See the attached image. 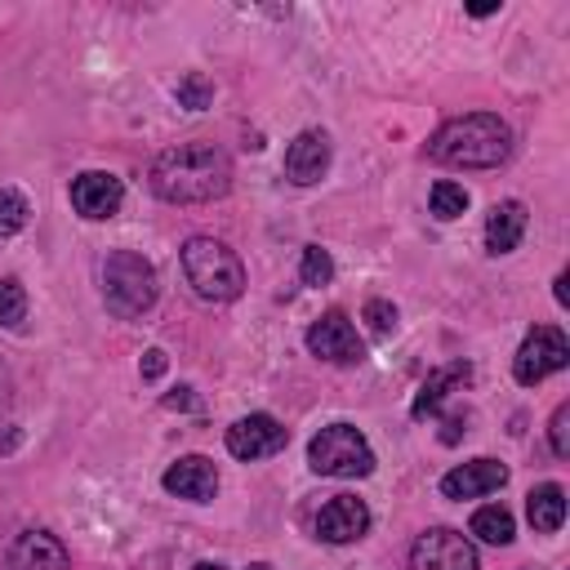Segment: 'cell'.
Here are the masks:
<instances>
[{"label":"cell","mask_w":570,"mask_h":570,"mask_svg":"<svg viewBox=\"0 0 570 570\" xmlns=\"http://www.w3.org/2000/svg\"><path fill=\"white\" fill-rule=\"evenodd\" d=\"M156 267L138 249H111L102 263V303L111 316L134 321L156 303Z\"/></svg>","instance_id":"277c9868"},{"label":"cell","mask_w":570,"mask_h":570,"mask_svg":"<svg viewBox=\"0 0 570 570\" xmlns=\"http://www.w3.org/2000/svg\"><path fill=\"white\" fill-rule=\"evenodd\" d=\"M468 379H472V370H468L463 361H454V365H445V370H432V374L423 379V387H419V396H414L410 414H414V419L436 414V410H441V401L450 396V387H454V383H468Z\"/></svg>","instance_id":"e0dca14e"},{"label":"cell","mask_w":570,"mask_h":570,"mask_svg":"<svg viewBox=\"0 0 570 570\" xmlns=\"http://www.w3.org/2000/svg\"><path fill=\"white\" fill-rule=\"evenodd\" d=\"M249 570H272V566H263V561H254V566H249Z\"/></svg>","instance_id":"f546056e"},{"label":"cell","mask_w":570,"mask_h":570,"mask_svg":"<svg viewBox=\"0 0 570 570\" xmlns=\"http://www.w3.org/2000/svg\"><path fill=\"white\" fill-rule=\"evenodd\" d=\"M365 530H370V508L356 494H334L316 512V539H325V543H352Z\"/></svg>","instance_id":"8fae6325"},{"label":"cell","mask_w":570,"mask_h":570,"mask_svg":"<svg viewBox=\"0 0 570 570\" xmlns=\"http://www.w3.org/2000/svg\"><path fill=\"white\" fill-rule=\"evenodd\" d=\"M298 276H303V285H312V289L330 285V281H334V258H330V249L307 245V249H303V263H298Z\"/></svg>","instance_id":"7402d4cb"},{"label":"cell","mask_w":570,"mask_h":570,"mask_svg":"<svg viewBox=\"0 0 570 570\" xmlns=\"http://www.w3.org/2000/svg\"><path fill=\"white\" fill-rule=\"evenodd\" d=\"M410 570H481L476 566V548L459 534V530H428L414 539L410 548Z\"/></svg>","instance_id":"52a82bcc"},{"label":"cell","mask_w":570,"mask_h":570,"mask_svg":"<svg viewBox=\"0 0 570 570\" xmlns=\"http://www.w3.org/2000/svg\"><path fill=\"white\" fill-rule=\"evenodd\" d=\"M4 566L9 570H67V548L49 530H22L9 543Z\"/></svg>","instance_id":"5bb4252c"},{"label":"cell","mask_w":570,"mask_h":570,"mask_svg":"<svg viewBox=\"0 0 570 570\" xmlns=\"http://www.w3.org/2000/svg\"><path fill=\"white\" fill-rule=\"evenodd\" d=\"M508 151H512V129H508V120H499L490 111L454 116L428 142V156L441 165H454V169H494L508 160Z\"/></svg>","instance_id":"7a4b0ae2"},{"label":"cell","mask_w":570,"mask_h":570,"mask_svg":"<svg viewBox=\"0 0 570 570\" xmlns=\"http://www.w3.org/2000/svg\"><path fill=\"white\" fill-rule=\"evenodd\" d=\"M209 98H214V85H209L200 71H187V76L178 80V102H183V107L205 111V107H209Z\"/></svg>","instance_id":"cb8c5ba5"},{"label":"cell","mask_w":570,"mask_h":570,"mask_svg":"<svg viewBox=\"0 0 570 570\" xmlns=\"http://www.w3.org/2000/svg\"><path fill=\"white\" fill-rule=\"evenodd\" d=\"M160 485H165L169 494H178V499L209 503V499L218 494V472H214V463H209L205 454H183L178 463H169V468H165Z\"/></svg>","instance_id":"4fadbf2b"},{"label":"cell","mask_w":570,"mask_h":570,"mask_svg":"<svg viewBox=\"0 0 570 570\" xmlns=\"http://www.w3.org/2000/svg\"><path fill=\"white\" fill-rule=\"evenodd\" d=\"M27 321V289L13 276H0V325L18 330Z\"/></svg>","instance_id":"ffe728a7"},{"label":"cell","mask_w":570,"mask_h":570,"mask_svg":"<svg viewBox=\"0 0 570 570\" xmlns=\"http://www.w3.org/2000/svg\"><path fill=\"white\" fill-rule=\"evenodd\" d=\"M307 468L316 476L356 481V476H370L374 472V450H370V441L352 423H330V428H321L307 441Z\"/></svg>","instance_id":"5b68a950"},{"label":"cell","mask_w":570,"mask_h":570,"mask_svg":"<svg viewBox=\"0 0 570 570\" xmlns=\"http://www.w3.org/2000/svg\"><path fill=\"white\" fill-rule=\"evenodd\" d=\"M232 160L218 142H178L151 160V191L169 205H205L227 196Z\"/></svg>","instance_id":"6da1fadb"},{"label":"cell","mask_w":570,"mask_h":570,"mask_svg":"<svg viewBox=\"0 0 570 570\" xmlns=\"http://www.w3.org/2000/svg\"><path fill=\"white\" fill-rule=\"evenodd\" d=\"M285 441H289V432H285L272 414H245V419H236V423L227 428V450H232L236 459H245V463L285 450Z\"/></svg>","instance_id":"9c48e42d"},{"label":"cell","mask_w":570,"mask_h":570,"mask_svg":"<svg viewBox=\"0 0 570 570\" xmlns=\"http://www.w3.org/2000/svg\"><path fill=\"white\" fill-rule=\"evenodd\" d=\"M508 481V468L494 463V459H472V463H459L441 476V494L445 499H481L490 490H499Z\"/></svg>","instance_id":"9a60e30c"},{"label":"cell","mask_w":570,"mask_h":570,"mask_svg":"<svg viewBox=\"0 0 570 570\" xmlns=\"http://www.w3.org/2000/svg\"><path fill=\"white\" fill-rule=\"evenodd\" d=\"M307 352L321 356V361H330V365H356V361H365V343H361L356 325H352L338 307L325 312L321 321H312V330H307Z\"/></svg>","instance_id":"ba28073f"},{"label":"cell","mask_w":570,"mask_h":570,"mask_svg":"<svg viewBox=\"0 0 570 570\" xmlns=\"http://www.w3.org/2000/svg\"><path fill=\"white\" fill-rule=\"evenodd\" d=\"M566 361H570L566 334H561L557 325H534V330L521 338L517 356H512V374H517V383L534 387V383H543L548 374H557Z\"/></svg>","instance_id":"8992f818"},{"label":"cell","mask_w":570,"mask_h":570,"mask_svg":"<svg viewBox=\"0 0 570 570\" xmlns=\"http://www.w3.org/2000/svg\"><path fill=\"white\" fill-rule=\"evenodd\" d=\"M525 517H530V525H534L539 534L561 530V521H566V490H561L557 481L534 485V490L525 494Z\"/></svg>","instance_id":"ac0fdd59"},{"label":"cell","mask_w":570,"mask_h":570,"mask_svg":"<svg viewBox=\"0 0 570 570\" xmlns=\"http://www.w3.org/2000/svg\"><path fill=\"white\" fill-rule=\"evenodd\" d=\"M165 405H169V410H191V405H196V401H191V387H178L174 396H165Z\"/></svg>","instance_id":"83f0119b"},{"label":"cell","mask_w":570,"mask_h":570,"mask_svg":"<svg viewBox=\"0 0 570 570\" xmlns=\"http://www.w3.org/2000/svg\"><path fill=\"white\" fill-rule=\"evenodd\" d=\"M196 570H227V566H218V561H200Z\"/></svg>","instance_id":"f1b7e54d"},{"label":"cell","mask_w":570,"mask_h":570,"mask_svg":"<svg viewBox=\"0 0 570 570\" xmlns=\"http://www.w3.org/2000/svg\"><path fill=\"white\" fill-rule=\"evenodd\" d=\"M552 454L557 459L570 454V405H557V414H552Z\"/></svg>","instance_id":"484cf974"},{"label":"cell","mask_w":570,"mask_h":570,"mask_svg":"<svg viewBox=\"0 0 570 570\" xmlns=\"http://www.w3.org/2000/svg\"><path fill=\"white\" fill-rule=\"evenodd\" d=\"M183 276L205 303H232L245 289V267L236 249L214 236H191L183 245Z\"/></svg>","instance_id":"3957f363"},{"label":"cell","mask_w":570,"mask_h":570,"mask_svg":"<svg viewBox=\"0 0 570 570\" xmlns=\"http://www.w3.org/2000/svg\"><path fill=\"white\" fill-rule=\"evenodd\" d=\"M365 321H370L374 334H392V330H396V307H392L387 298H370V303H365Z\"/></svg>","instance_id":"d4e9b609"},{"label":"cell","mask_w":570,"mask_h":570,"mask_svg":"<svg viewBox=\"0 0 570 570\" xmlns=\"http://www.w3.org/2000/svg\"><path fill=\"white\" fill-rule=\"evenodd\" d=\"M472 534H476L481 543L503 548V543H512L517 521H512V512H508L503 503H485V508H476V512H472Z\"/></svg>","instance_id":"d6986e66"},{"label":"cell","mask_w":570,"mask_h":570,"mask_svg":"<svg viewBox=\"0 0 570 570\" xmlns=\"http://www.w3.org/2000/svg\"><path fill=\"white\" fill-rule=\"evenodd\" d=\"M330 169V134L325 129H303L289 147H285V178L298 187L321 183Z\"/></svg>","instance_id":"7c38bea8"},{"label":"cell","mask_w":570,"mask_h":570,"mask_svg":"<svg viewBox=\"0 0 570 570\" xmlns=\"http://www.w3.org/2000/svg\"><path fill=\"white\" fill-rule=\"evenodd\" d=\"M27 218H31L27 196H22L18 187H0V236L22 232V227H27Z\"/></svg>","instance_id":"44dd1931"},{"label":"cell","mask_w":570,"mask_h":570,"mask_svg":"<svg viewBox=\"0 0 570 570\" xmlns=\"http://www.w3.org/2000/svg\"><path fill=\"white\" fill-rule=\"evenodd\" d=\"M120 200H125V183L116 174H107V169H89V174H80L71 183V205H76L80 218H94V223L111 218L120 209Z\"/></svg>","instance_id":"30bf717a"},{"label":"cell","mask_w":570,"mask_h":570,"mask_svg":"<svg viewBox=\"0 0 570 570\" xmlns=\"http://www.w3.org/2000/svg\"><path fill=\"white\" fill-rule=\"evenodd\" d=\"M525 236V205L521 200H499L485 214V249L490 254H512Z\"/></svg>","instance_id":"2e32d148"},{"label":"cell","mask_w":570,"mask_h":570,"mask_svg":"<svg viewBox=\"0 0 570 570\" xmlns=\"http://www.w3.org/2000/svg\"><path fill=\"white\" fill-rule=\"evenodd\" d=\"M165 365H169V361H165V352H160V347H151V352H142L138 374H142V379H160V374H165Z\"/></svg>","instance_id":"4316f807"},{"label":"cell","mask_w":570,"mask_h":570,"mask_svg":"<svg viewBox=\"0 0 570 570\" xmlns=\"http://www.w3.org/2000/svg\"><path fill=\"white\" fill-rule=\"evenodd\" d=\"M463 209H468V191H463L459 183L441 178V183L432 187V214H436V218H459Z\"/></svg>","instance_id":"603a6c76"}]
</instances>
